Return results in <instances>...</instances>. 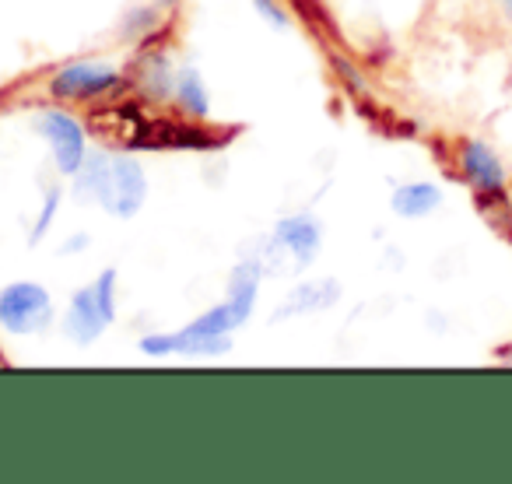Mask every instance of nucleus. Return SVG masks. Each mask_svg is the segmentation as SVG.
I'll list each match as a JSON object with an SVG mask.
<instances>
[{"label": "nucleus", "instance_id": "obj_1", "mask_svg": "<svg viewBox=\"0 0 512 484\" xmlns=\"http://www.w3.org/2000/svg\"><path fill=\"white\" fill-rule=\"evenodd\" d=\"M74 197L99 204L109 218L130 221L148 204V176L134 155H113V151H88L81 172L71 179Z\"/></svg>", "mask_w": 512, "mask_h": 484}, {"label": "nucleus", "instance_id": "obj_2", "mask_svg": "<svg viewBox=\"0 0 512 484\" xmlns=\"http://www.w3.org/2000/svg\"><path fill=\"white\" fill-rule=\"evenodd\" d=\"M323 250V221L309 211L285 214L278 225L271 228L267 239L253 246L267 274H288V271H306Z\"/></svg>", "mask_w": 512, "mask_h": 484}, {"label": "nucleus", "instance_id": "obj_3", "mask_svg": "<svg viewBox=\"0 0 512 484\" xmlns=\"http://www.w3.org/2000/svg\"><path fill=\"white\" fill-rule=\"evenodd\" d=\"M116 285H120L116 267H102L85 288L71 292L64 316H60V330L67 341L78 348L102 341V334L116 323Z\"/></svg>", "mask_w": 512, "mask_h": 484}, {"label": "nucleus", "instance_id": "obj_4", "mask_svg": "<svg viewBox=\"0 0 512 484\" xmlns=\"http://www.w3.org/2000/svg\"><path fill=\"white\" fill-rule=\"evenodd\" d=\"M453 165L484 211H509V169L488 141H477V137L460 141L453 148Z\"/></svg>", "mask_w": 512, "mask_h": 484}, {"label": "nucleus", "instance_id": "obj_5", "mask_svg": "<svg viewBox=\"0 0 512 484\" xmlns=\"http://www.w3.org/2000/svg\"><path fill=\"white\" fill-rule=\"evenodd\" d=\"M32 130L46 141L53 158V169L57 176L74 179L81 172L88 158V134H85V123L64 106H39L32 113Z\"/></svg>", "mask_w": 512, "mask_h": 484}, {"label": "nucleus", "instance_id": "obj_6", "mask_svg": "<svg viewBox=\"0 0 512 484\" xmlns=\"http://www.w3.org/2000/svg\"><path fill=\"white\" fill-rule=\"evenodd\" d=\"M127 88V74L120 71L109 60H71L60 71H53L46 92L53 95L57 102H102L113 99Z\"/></svg>", "mask_w": 512, "mask_h": 484}, {"label": "nucleus", "instance_id": "obj_7", "mask_svg": "<svg viewBox=\"0 0 512 484\" xmlns=\"http://www.w3.org/2000/svg\"><path fill=\"white\" fill-rule=\"evenodd\" d=\"M53 306L50 288L39 281H11L0 288V330L8 337H39L53 327Z\"/></svg>", "mask_w": 512, "mask_h": 484}, {"label": "nucleus", "instance_id": "obj_8", "mask_svg": "<svg viewBox=\"0 0 512 484\" xmlns=\"http://www.w3.org/2000/svg\"><path fill=\"white\" fill-rule=\"evenodd\" d=\"M232 351V337L225 334H200L190 323L179 330H155V334L141 337V355L165 358V355H186V358H214Z\"/></svg>", "mask_w": 512, "mask_h": 484}, {"label": "nucleus", "instance_id": "obj_9", "mask_svg": "<svg viewBox=\"0 0 512 484\" xmlns=\"http://www.w3.org/2000/svg\"><path fill=\"white\" fill-rule=\"evenodd\" d=\"M344 299V288L337 278H309L288 288L285 299L274 306V320H295V316H316L334 309Z\"/></svg>", "mask_w": 512, "mask_h": 484}, {"label": "nucleus", "instance_id": "obj_10", "mask_svg": "<svg viewBox=\"0 0 512 484\" xmlns=\"http://www.w3.org/2000/svg\"><path fill=\"white\" fill-rule=\"evenodd\" d=\"M264 278H267V271H264V264H260V257H256V253L242 257L239 264L232 267V274H228L225 302L235 309V316H239L242 323H249V316L256 313V302H260V285H264Z\"/></svg>", "mask_w": 512, "mask_h": 484}, {"label": "nucleus", "instance_id": "obj_11", "mask_svg": "<svg viewBox=\"0 0 512 484\" xmlns=\"http://www.w3.org/2000/svg\"><path fill=\"white\" fill-rule=\"evenodd\" d=\"M442 207V186L432 179H411L390 193V211L404 221H421Z\"/></svg>", "mask_w": 512, "mask_h": 484}, {"label": "nucleus", "instance_id": "obj_12", "mask_svg": "<svg viewBox=\"0 0 512 484\" xmlns=\"http://www.w3.org/2000/svg\"><path fill=\"white\" fill-rule=\"evenodd\" d=\"M172 106L183 116H190L193 123L211 120V88H207L204 74L193 64H183L176 71V81H172Z\"/></svg>", "mask_w": 512, "mask_h": 484}, {"label": "nucleus", "instance_id": "obj_13", "mask_svg": "<svg viewBox=\"0 0 512 484\" xmlns=\"http://www.w3.org/2000/svg\"><path fill=\"white\" fill-rule=\"evenodd\" d=\"M172 81H176V71H172V60L165 57L162 50L148 53L141 64V74H137V85H141V95L151 102H172Z\"/></svg>", "mask_w": 512, "mask_h": 484}, {"label": "nucleus", "instance_id": "obj_14", "mask_svg": "<svg viewBox=\"0 0 512 484\" xmlns=\"http://www.w3.org/2000/svg\"><path fill=\"white\" fill-rule=\"evenodd\" d=\"M60 200H64V186H57V183L43 186V200H39L36 221H32V228H29V246H43L46 242V235H50L53 221H57V214H60Z\"/></svg>", "mask_w": 512, "mask_h": 484}, {"label": "nucleus", "instance_id": "obj_15", "mask_svg": "<svg viewBox=\"0 0 512 484\" xmlns=\"http://www.w3.org/2000/svg\"><path fill=\"white\" fill-rule=\"evenodd\" d=\"M253 11H256V18L267 22L271 29H288V25H292V15H288V8L281 0H253Z\"/></svg>", "mask_w": 512, "mask_h": 484}, {"label": "nucleus", "instance_id": "obj_16", "mask_svg": "<svg viewBox=\"0 0 512 484\" xmlns=\"http://www.w3.org/2000/svg\"><path fill=\"white\" fill-rule=\"evenodd\" d=\"M88 246H92V235H88V232H74V235H67V239L60 242V257H74V253H85Z\"/></svg>", "mask_w": 512, "mask_h": 484}, {"label": "nucleus", "instance_id": "obj_17", "mask_svg": "<svg viewBox=\"0 0 512 484\" xmlns=\"http://www.w3.org/2000/svg\"><path fill=\"white\" fill-rule=\"evenodd\" d=\"M495 4H502V8H505V11H509V8H512V0H495Z\"/></svg>", "mask_w": 512, "mask_h": 484}, {"label": "nucleus", "instance_id": "obj_18", "mask_svg": "<svg viewBox=\"0 0 512 484\" xmlns=\"http://www.w3.org/2000/svg\"><path fill=\"white\" fill-rule=\"evenodd\" d=\"M169 4H172V0H165V8H169Z\"/></svg>", "mask_w": 512, "mask_h": 484}]
</instances>
